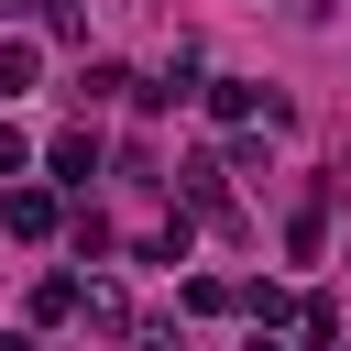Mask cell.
<instances>
[{
	"instance_id": "1",
	"label": "cell",
	"mask_w": 351,
	"mask_h": 351,
	"mask_svg": "<svg viewBox=\"0 0 351 351\" xmlns=\"http://www.w3.org/2000/svg\"><path fill=\"white\" fill-rule=\"evenodd\" d=\"M44 165H55V186H88V176H99V132H55Z\"/></svg>"
},
{
	"instance_id": "2",
	"label": "cell",
	"mask_w": 351,
	"mask_h": 351,
	"mask_svg": "<svg viewBox=\"0 0 351 351\" xmlns=\"http://www.w3.org/2000/svg\"><path fill=\"white\" fill-rule=\"evenodd\" d=\"M0 230H11V241H44V230H55V197H44V186H11V197H0Z\"/></svg>"
},
{
	"instance_id": "3",
	"label": "cell",
	"mask_w": 351,
	"mask_h": 351,
	"mask_svg": "<svg viewBox=\"0 0 351 351\" xmlns=\"http://www.w3.org/2000/svg\"><path fill=\"white\" fill-rule=\"evenodd\" d=\"M230 307H241L252 329H274V318H285V285H274V274H241V285H230Z\"/></svg>"
},
{
	"instance_id": "4",
	"label": "cell",
	"mask_w": 351,
	"mask_h": 351,
	"mask_svg": "<svg viewBox=\"0 0 351 351\" xmlns=\"http://www.w3.org/2000/svg\"><path fill=\"white\" fill-rule=\"evenodd\" d=\"M33 66H44V55H33V33H0V99H22V88H33Z\"/></svg>"
},
{
	"instance_id": "5",
	"label": "cell",
	"mask_w": 351,
	"mask_h": 351,
	"mask_svg": "<svg viewBox=\"0 0 351 351\" xmlns=\"http://www.w3.org/2000/svg\"><path fill=\"white\" fill-rule=\"evenodd\" d=\"M77 307H88L77 274H44V285H33V318H77Z\"/></svg>"
},
{
	"instance_id": "6",
	"label": "cell",
	"mask_w": 351,
	"mask_h": 351,
	"mask_svg": "<svg viewBox=\"0 0 351 351\" xmlns=\"http://www.w3.org/2000/svg\"><path fill=\"white\" fill-rule=\"evenodd\" d=\"M186 307L197 318H230V274H186Z\"/></svg>"
},
{
	"instance_id": "7",
	"label": "cell",
	"mask_w": 351,
	"mask_h": 351,
	"mask_svg": "<svg viewBox=\"0 0 351 351\" xmlns=\"http://www.w3.org/2000/svg\"><path fill=\"white\" fill-rule=\"evenodd\" d=\"M22 165H33V143H22L11 121H0V176H22Z\"/></svg>"
},
{
	"instance_id": "8",
	"label": "cell",
	"mask_w": 351,
	"mask_h": 351,
	"mask_svg": "<svg viewBox=\"0 0 351 351\" xmlns=\"http://www.w3.org/2000/svg\"><path fill=\"white\" fill-rule=\"evenodd\" d=\"M241 351H285V340H274V329H252V340H241Z\"/></svg>"
},
{
	"instance_id": "9",
	"label": "cell",
	"mask_w": 351,
	"mask_h": 351,
	"mask_svg": "<svg viewBox=\"0 0 351 351\" xmlns=\"http://www.w3.org/2000/svg\"><path fill=\"white\" fill-rule=\"evenodd\" d=\"M0 351H33V340H0Z\"/></svg>"
}]
</instances>
